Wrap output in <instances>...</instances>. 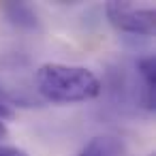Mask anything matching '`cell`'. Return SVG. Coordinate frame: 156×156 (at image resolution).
<instances>
[{
  "label": "cell",
  "instance_id": "4",
  "mask_svg": "<svg viewBox=\"0 0 156 156\" xmlns=\"http://www.w3.org/2000/svg\"><path fill=\"white\" fill-rule=\"evenodd\" d=\"M0 13H2L13 26L24 28V30H37L41 26L34 9L30 5H26V2H11V0L0 2Z\"/></svg>",
  "mask_w": 156,
  "mask_h": 156
},
{
  "label": "cell",
  "instance_id": "3",
  "mask_svg": "<svg viewBox=\"0 0 156 156\" xmlns=\"http://www.w3.org/2000/svg\"><path fill=\"white\" fill-rule=\"evenodd\" d=\"M137 71L143 79L139 103H141L143 109L154 111V107H156V60H154V56L139 58L137 60Z\"/></svg>",
  "mask_w": 156,
  "mask_h": 156
},
{
  "label": "cell",
  "instance_id": "2",
  "mask_svg": "<svg viewBox=\"0 0 156 156\" xmlns=\"http://www.w3.org/2000/svg\"><path fill=\"white\" fill-rule=\"evenodd\" d=\"M109 24L128 34H139V37H150L154 34L156 28V15L154 9H137L130 2H109L105 7Z\"/></svg>",
  "mask_w": 156,
  "mask_h": 156
},
{
  "label": "cell",
  "instance_id": "1",
  "mask_svg": "<svg viewBox=\"0 0 156 156\" xmlns=\"http://www.w3.org/2000/svg\"><path fill=\"white\" fill-rule=\"evenodd\" d=\"M34 88L45 101L60 105L92 101L101 94V81L92 71L58 62H47L37 69Z\"/></svg>",
  "mask_w": 156,
  "mask_h": 156
},
{
  "label": "cell",
  "instance_id": "6",
  "mask_svg": "<svg viewBox=\"0 0 156 156\" xmlns=\"http://www.w3.org/2000/svg\"><path fill=\"white\" fill-rule=\"evenodd\" d=\"M15 118V111H13V107L9 105V103H5V101H0V120H13Z\"/></svg>",
  "mask_w": 156,
  "mask_h": 156
},
{
  "label": "cell",
  "instance_id": "7",
  "mask_svg": "<svg viewBox=\"0 0 156 156\" xmlns=\"http://www.w3.org/2000/svg\"><path fill=\"white\" fill-rule=\"evenodd\" d=\"M0 156H28V154L13 145H0Z\"/></svg>",
  "mask_w": 156,
  "mask_h": 156
},
{
  "label": "cell",
  "instance_id": "8",
  "mask_svg": "<svg viewBox=\"0 0 156 156\" xmlns=\"http://www.w3.org/2000/svg\"><path fill=\"white\" fill-rule=\"evenodd\" d=\"M9 137V130H7V124L0 120V139H7Z\"/></svg>",
  "mask_w": 156,
  "mask_h": 156
},
{
  "label": "cell",
  "instance_id": "9",
  "mask_svg": "<svg viewBox=\"0 0 156 156\" xmlns=\"http://www.w3.org/2000/svg\"><path fill=\"white\" fill-rule=\"evenodd\" d=\"M147 156H154V154H147Z\"/></svg>",
  "mask_w": 156,
  "mask_h": 156
},
{
  "label": "cell",
  "instance_id": "5",
  "mask_svg": "<svg viewBox=\"0 0 156 156\" xmlns=\"http://www.w3.org/2000/svg\"><path fill=\"white\" fill-rule=\"evenodd\" d=\"M126 145L115 135H98L88 141L79 156H124Z\"/></svg>",
  "mask_w": 156,
  "mask_h": 156
}]
</instances>
